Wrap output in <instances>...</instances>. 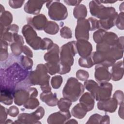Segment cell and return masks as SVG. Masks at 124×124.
I'll list each match as a JSON object with an SVG mask.
<instances>
[{"label":"cell","instance_id":"1","mask_svg":"<svg viewBox=\"0 0 124 124\" xmlns=\"http://www.w3.org/2000/svg\"><path fill=\"white\" fill-rule=\"evenodd\" d=\"M28 71L17 62H15L4 69L0 70V89L8 90L13 93L20 82L28 77Z\"/></svg>","mask_w":124,"mask_h":124},{"label":"cell","instance_id":"2","mask_svg":"<svg viewBox=\"0 0 124 124\" xmlns=\"http://www.w3.org/2000/svg\"><path fill=\"white\" fill-rule=\"evenodd\" d=\"M60 52L61 69L59 74L64 75L70 71L71 66L74 63V57L77 53L76 41H72L63 45Z\"/></svg>","mask_w":124,"mask_h":124},{"label":"cell","instance_id":"3","mask_svg":"<svg viewBox=\"0 0 124 124\" xmlns=\"http://www.w3.org/2000/svg\"><path fill=\"white\" fill-rule=\"evenodd\" d=\"M83 84L74 77L69 78L62 90L63 97L67 98L72 102L77 101L84 92Z\"/></svg>","mask_w":124,"mask_h":124},{"label":"cell","instance_id":"4","mask_svg":"<svg viewBox=\"0 0 124 124\" xmlns=\"http://www.w3.org/2000/svg\"><path fill=\"white\" fill-rule=\"evenodd\" d=\"M44 64H38L35 70L29 73L27 77V83L29 86L40 85V86L49 84L50 76Z\"/></svg>","mask_w":124,"mask_h":124},{"label":"cell","instance_id":"5","mask_svg":"<svg viewBox=\"0 0 124 124\" xmlns=\"http://www.w3.org/2000/svg\"><path fill=\"white\" fill-rule=\"evenodd\" d=\"M89 6L91 14L100 19H104L118 15L115 9L113 7H105L99 0H92Z\"/></svg>","mask_w":124,"mask_h":124},{"label":"cell","instance_id":"6","mask_svg":"<svg viewBox=\"0 0 124 124\" xmlns=\"http://www.w3.org/2000/svg\"><path fill=\"white\" fill-rule=\"evenodd\" d=\"M46 5L48 9V14L50 19L60 21L63 20L67 17V8L60 0L47 1Z\"/></svg>","mask_w":124,"mask_h":124},{"label":"cell","instance_id":"7","mask_svg":"<svg viewBox=\"0 0 124 124\" xmlns=\"http://www.w3.org/2000/svg\"><path fill=\"white\" fill-rule=\"evenodd\" d=\"M23 34L27 43L34 50L40 49L42 39L37 35L34 28L31 25L27 24L22 29Z\"/></svg>","mask_w":124,"mask_h":124},{"label":"cell","instance_id":"8","mask_svg":"<svg viewBox=\"0 0 124 124\" xmlns=\"http://www.w3.org/2000/svg\"><path fill=\"white\" fill-rule=\"evenodd\" d=\"M37 95L36 88L29 87L15 90L13 95L15 103L19 106L23 105L30 97H36Z\"/></svg>","mask_w":124,"mask_h":124},{"label":"cell","instance_id":"9","mask_svg":"<svg viewBox=\"0 0 124 124\" xmlns=\"http://www.w3.org/2000/svg\"><path fill=\"white\" fill-rule=\"evenodd\" d=\"M91 27L88 19H79L77 20L75 29V37L78 40H88L89 39V31Z\"/></svg>","mask_w":124,"mask_h":124},{"label":"cell","instance_id":"10","mask_svg":"<svg viewBox=\"0 0 124 124\" xmlns=\"http://www.w3.org/2000/svg\"><path fill=\"white\" fill-rule=\"evenodd\" d=\"M112 85L108 82L100 83L96 93L94 96L96 101L105 100L110 97L112 90Z\"/></svg>","mask_w":124,"mask_h":124},{"label":"cell","instance_id":"11","mask_svg":"<svg viewBox=\"0 0 124 124\" xmlns=\"http://www.w3.org/2000/svg\"><path fill=\"white\" fill-rule=\"evenodd\" d=\"M94 78L99 84L109 81L111 79V74L108 70V67L101 64H96Z\"/></svg>","mask_w":124,"mask_h":124},{"label":"cell","instance_id":"12","mask_svg":"<svg viewBox=\"0 0 124 124\" xmlns=\"http://www.w3.org/2000/svg\"><path fill=\"white\" fill-rule=\"evenodd\" d=\"M71 117V115L69 110H60L50 114L47 119V122L49 124H63L69 120Z\"/></svg>","mask_w":124,"mask_h":124},{"label":"cell","instance_id":"13","mask_svg":"<svg viewBox=\"0 0 124 124\" xmlns=\"http://www.w3.org/2000/svg\"><path fill=\"white\" fill-rule=\"evenodd\" d=\"M60 49L56 44H54L53 46L45 53L44 58L45 61L51 64H59L60 63L59 57Z\"/></svg>","mask_w":124,"mask_h":124},{"label":"cell","instance_id":"14","mask_svg":"<svg viewBox=\"0 0 124 124\" xmlns=\"http://www.w3.org/2000/svg\"><path fill=\"white\" fill-rule=\"evenodd\" d=\"M118 103L113 97L99 101L97 103V108L99 110L109 113L114 112L118 107Z\"/></svg>","mask_w":124,"mask_h":124},{"label":"cell","instance_id":"15","mask_svg":"<svg viewBox=\"0 0 124 124\" xmlns=\"http://www.w3.org/2000/svg\"><path fill=\"white\" fill-rule=\"evenodd\" d=\"M47 21V19L43 14H39L27 18L28 24L37 30H44Z\"/></svg>","mask_w":124,"mask_h":124},{"label":"cell","instance_id":"16","mask_svg":"<svg viewBox=\"0 0 124 124\" xmlns=\"http://www.w3.org/2000/svg\"><path fill=\"white\" fill-rule=\"evenodd\" d=\"M76 47L78 55L82 58L89 56L92 52V45L87 40H77L76 41Z\"/></svg>","mask_w":124,"mask_h":124},{"label":"cell","instance_id":"17","mask_svg":"<svg viewBox=\"0 0 124 124\" xmlns=\"http://www.w3.org/2000/svg\"><path fill=\"white\" fill-rule=\"evenodd\" d=\"M13 42L10 44L11 51L15 56H19L22 52V48L24 43L23 37L17 34L14 33Z\"/></svg>","mask_w":124,"mask_h":124},{"label":"cell","instance_id":"18","mask_svg":"<svg viewBox=\"0 0 124 124\" xmlns=\"http://www.w3.org/2000/svg\"><path fill=\"white\" fill-rule=\"evenodd\" d=\"M47 1L28 0L25 4L24 10L27 13L32 15L38 14L43 4Z\"/></svg>","mask_w":124,"mask_h":124},{"label":"cell","instance_id":"19","mask_svg":"<svg viewBox=\"0 0 124 124\" xmlns=\"http://www.w3.org/2000/svg\"><path fill=\"white\" fill-rule=\"evenodd\" d=\"M111 69V79L113 81H118L121 79L124 76V66L123 61L115 63Z\"/></svg>","mask_w":124,"mask_h":124},{"label":"cell","instance_id":"20","mask_svg":"<svg viewBox=\"0 0 124 124\" xmlns=\"http://www.w3.org/2000/svg\"><path fill=\"white\" fill-rule=\"evenodd\" d=\"M40 98L42 101L50 107L56 106L58 101L57 94L56 93H53L51 92H42L40 95Z\"/></svg>","mask_w":124,"mask_h":124},{"label":"cell","instance_id":"21","mask_svg":"<svg viewBox=\"0 0 124 124\" xmlns=\"http://www.w3.org/2000/svg\"><path fill=\"white\" fill-rule=\"evenodd\" d=\"M14 123L17 124H41V123L37 120L33 113H22L20 114L17 120L15 121Z\"/></svg>","mask_w":124,"mask_h":124},{"label":"cell","instance_id":"22","mask_svg":"<svg viewBox=\"0 0 124 124\" xmlns=\"http://www.w3.org/2000/svg\"><path fill=\"white\" fill-rule=\"evenodd\" d=\"M79 103L84 105L87 108L88 111H89L94 108V98L91 93L86 92L80 97Z\"/></svg>","mask_w":124,"mask_h":124},{"label":"cell","instance_id":"23","mask_svg":"<svg viewBox=\"0 0 124 124\" xmlns=\"http://www.w3.org/2000/svg\"><path fill=\"white\" fill-rule=\"evenodd\" d=\"M88 112L87 108L83 104L79 103L76 105L71 109L72 115L78 119H82L86 115Z\"/></svg>","mask_w":124,"mask_h":124},{"label":"cell","instance_id":"24","mask_svg":"<svg viewBox=\"0 0 124 124\" xmlns=\"http://www.w3.org/2000/svg\"><path fill=\"white\" fill-rule=\"evenodd\" d=\"M117 16L106 19L98 20V29H101L106 31L114 27L115 25V21Z\"/></svg>","mask_w":124,"mask_h":124},{"label":"cell","instance_id":"25","mask_svg":"<svg viewBox=\"0 0 124 124\" xmlns=\"http://www.w3.org/2000/svg\"><path fill=\"white\" fill-rule=\"evenodd\" d=\"M118 40V37L116 33L111 31H105L103 35L100 43H104L112 46L117 43Z\"/></svg>","mask_w":124,"mask_h":124},{"label":"cell","instance_id":"26","mask_svg":"<svg viewBox=\"0 0 124 124\" xmlns=\"http://www.w3.org/2000/svg\"><path fill=\"white\" fill-rule=\"evenodd\" d=\"M13 92L4 89H0V101L6 105H10L13 103Z\"/></svg>","mask_w":124,"mask_h":124},{"label":"cell","instance_id":"27","mask_svg":"<svg viewBox=\"0 0 124 124\" xmlns=\"http://www.w3.org/2000/svg\"><path fill=\"white\" fill-rule=\"evenodd\" d=\"M87 15L86 7L82 4L76 6L73 9V16L77 19L85 18Z\"/></svg>","mask_w":124,"mask_h":124},{"label":"cell","instance_id":"28","mask_svg":"<svg viewBox=\"0 0 124 124\" xmlns=\"http://www.w3.org/2000/svg\"><path fill=\"white\" fill-rule=\"evenodd\" d=\"M13 21L12 14L9 12L5 11L2 14H0V25L7 27L11 25Z\"/></svg>","mask_w":124,"mask_h":124},{"label":"cell","instance_id":"29","mask_svg":"<svg viewBox=\"0 0 124 124\" xmlns=\"http://www.w3.org/2000/svg\"><path fill=\"white\" fill-rule=\"evenodd\" d=\"M59 29V26L57 23L54 21H47L44 30V31L47 34L54 35L58 33Z\"/></svg>","mask_w":124,"mask_h":124},{"label":"cell","instance_id":"30","mask_svg":"<svg viewBox=\"0 0 124 124\" xmlns=\"http://www.w3.org/2000/svg\"><path fill=\"white\" fill-rule=\"evenodd\" d=\"M84 85L85 89L90 92L94 97L96 93L99 85L95 81L92 79L85 81Z\"/></svg>","mask_w":124,"mask_h":124},{"label":"cell","instance_id":"31","mask_svg":"<svg viewBox=\"0 0 124 124\" xmlns=\"http://www.w3.org/2000/svg\"><path fill=\"white\" fill-rule=\"evenodd\" d=\"M72 104V102L65 97L61 98L58 100L57 106L60 110L67 111L69 110L70 107Z\"/></svg>","mask_w":124,"mask_h":124},{"label":"cell","instance_id":"32","mask_svg":"<svg viewBox=\"0 0 124 124\" xmlns=\"http://www.w3.org/2000/svg\"><path fill=\"white\" fill-rule=\"evenodd\" d=\"M0 62L6 60L8 57V46L9 44L5 41L0 39Z\"/></svg>","mask_w":124,"mask_h":124},{"label":"cell","instance_id":"33","mask_svg":"<svg viewBox=\"0 0 124 124\" xmlns=\"http://www.w3.org/2000/svg\"><path fill=\"white\" fill-rule=\"evenodd\" d=\"M20 62L21 65L25 70L28 71L32 69L33 66V61L31 58L27 56L22 55L20 58Z\"/></svg>","mask_w":124,"mask_h":124},{"label":"cell","instance_id":"34","mask_svg":"<svg viewBox=\"0 0 124 124\" xmlns=\"http://www.w3.org/2000/svg\"><path fill=\"white\" fill-rule=\"evenodd\" d=\"M78 64L80 66L90 68L94 65L91 54L86 57H80L78 60Z\"/></svg>","mask_w":124,"mask_h":124},{"label":"cell","instance_id":"35","mask_svg":"<svg viewBox=\"0 0 124 124\" xmlns=\"http://www.w3.org/2000/svg\"><path fill=\"white\" fill-rule=\"evenodd\" d=\"M39 102L36 97H30L23 105L24 107L28 109H33L38 107Z\"/></svg>","mask_w":124,"mask_h":124},{"label":"cell","instance_id":"36","mask_svg":"<svg viewBox=\"0 0 124 124\" xmlns=\"http://www.w3.org/2000/svg\"><path fill=\"white\" fill-rule=\"evenodd\" d=\"M45 64L48 73L50 75H53L57 73H59L60 71V63L59 64H51L46 62Z\"/></svg>","mask_w":124,"mask_h":124},{"label":"cell","instance_id":"37","mask_svg":"<svg viewBox=\"0 0 124 124\" xmlns=\"http://www.w3.org/2000/svg\"><path fill=\"white\" fill-rule=\"evenodd\" d=\"M62 78L61 76H55L54 77H52L51 79V85L54 89H57L61 87L62 83Z\"/></svg>","mask_w":124,"mask_h":124},{"label":"cell","instance_id":"38","mask_svg":"<svg viewBox=\"0 0 124 124\" xmlns=\"http://www.w3.org/2000/svg\"><path fill=\"white\" fill-rule=\"evenodd\" d=\"M53 44L54 43L51 39L48 38H44L42 40L40 49L48 50L53 46Z\"/></svg>","mask_w":124,"mask_h":124},{"label":"cell","instance_id":"39","mask_svg":"<svg viewBox=\"0 0 124 124\" xmlns=\"http://www.w3.org/2000/svg\"><path fill=\"white\" fill-rule=\"evenodd\" d=\"M61 36L65 39H70L72 37L71 30L67 26L62 27L60 30Z\"/></svg>","mask_w":124,"mask_h":124},{"label":"cell","instance_id":"40","mask_svg":"<svg viewBox=\"0 0 124 124\" xmlns=\"http://www.w3.org/2000/svg\"><path fill=\"white\" fill-rule=\"evenodd\" d=\"M76 77L81 81H86L89 78V74L87 71L79 69L76 72Z\"/></svg>","mask_w":124,"mask_h":124},{"label":"cell","instance_id":"41","mask_svg":"<svg viewBox=\"0 0 124 124\" xmlns=\"http://www.w3.org/2000/svg\"><path fill=\"white\" fill-rule=\"evenodd\" d=\"M124 12H121L119 14H118V16L115 21V25L116 26L118 29L121 30H123L124 29Z\"/></svg>","mask_w":124,"mask_h":124},{"label":"cell","instance_id":"42","mask_svg":"<svg viewBox=\"0 0 124 124\" xmlns=\"http://www.w3.org/2000/svg\"><path fill=\"white\" fill-rule=\"evenodd\" d=\"M102 116L97 113L93 114L91 116L86 124H101Z\"/></svg>","mask_w":124,"mask_h":124},{"label":"cell","instance_id":"43","mask_svg":"<svg viewBox=\"0 0 124 124\" xmlns=\"http://www.w3.org/2000/svg\"><path fill=\"white\" fill-rule=\"evenodd\" d=\"M106 31L99 29L98 30L94 32L93 34V39L96 44H99L101 42L102 38L104 33Z\"/></svg>","mask_w":124,"mask_h":124},{"label":"cell","instance_id":"44","mask_svg":"<svg viewBox=\"0 0 124 124\" xmlns=\"http://www.w3.org/2000/svg\"><path fill=\"white\" fill-rule=\"evenodd\" d=\"M8 114V109L0 105V124H2L5 123L6 121L7 116Z\"/></svg>","mask_w":124,"mask_h":124},{"label":"cell","instance_id":"45","mask_svg":"<svg viewBox=\"0 0 124 124\" xmlns=\"http://www.w3.org/2000/svg\"><path fill=\"white\" fill-rule=\"evenodd\" d=\"M113 97L115 99L118 105H120L124 102V93L121 90H117L113 94Z\"/></svg>","mask_w":124,"mask_h":124},{"label":"cell","instance_id":"46","mask_svg":"<svg viewBox=\"0 0 124 124\" xmlns=\"http://www.w3.org/2000/svg\"><path fill=\"white\" fill-rule=\"evenodd\" d=\"M45 111L44 108L42 107H39L36 109V110L32 113L35 116L36 119L39 120L44 117L45 115Z\"/></svg>","mask_w":124,"mask_h":124},{"label":"cell","instance_id":"47","mask_svg":"<svg viewBox=\"0 0 124 124\" xmlns=\"http://www.w3.org/2000/svg\"><path fill=\"white\" fill-rule=\"evenodd\" d=\"M88 20L90 24V31H93L98 29V20L92 17H89Z\"/></svg>","mask_w":124,"mask_h":124},{"label":"cell","instance_id":"48","mask_svg":"<svg viewBox=\"0 0 124 124\" xmlns=\"http://www.w3.org/2000/svg\"><path fill=\"white\" fill-rule=\"evenodd\" d=\"M25 0H9V4L13 9L20 8L23 5Z\"/></svg>","mask_w":124,"mask_h":124},{"label":"cell","instance_id":"49","mask_svg":"<svg viewBox=\"0 0 124 124\" xmlns=\"http://www.w3.org/2000/svg\"><path fill=\"white\" fill-rule=\"evenodd\" d=\"M19 113V109L15 106H12L8 109V114L11 117H16Z\"/></svg>","mask_w":124,"mask_h":124},{"label":"cell","instance_id":"50","mask_svg":"<svg viewBox=\"0 0 124 124\" xmlns=\"http://www.w3.org/2000/svg\"><path fill=\"white\" fill-rule=\"evenodd\" d=\"M22 52L30 58L33 57V53L31 49L27 46H24L22 48Z\"/></svg>","mask_w":124,"mask_h":124},{"label":"cell","instance_id":"51","mask_svg":"<svg viewBox=\"0 0 124 124\" xmlns=\"http://www.w3.org/2000/svg\"><path fill=\"white\" fill-rule=\"evenodd\" d=\"M81 0H64L63 2L68 5L70 6H77L81 2Z\"/></svg>","mask_w":124,"mask_h":124},{"label":"cell","instance_id":"52","mask_svg":"<svg viewBox=\"0 0 124 124\" xmlns=\"http://www.w3.org/2000/svg\"><path fill=\"white\" fill-rule=\"evenodd\" d=\"M8 31L12 32L13 33H17L18 31V26L16 24H12L7 27Z\"/></svg>","mask_w":124,"mask_h":124},{"label":"cell","instance_id":"53","mask_svg":"<svg viewBox=\"0 0 124 124\" xmlns=\"http://www.w3.org/2000/svg\"><path fill=\"white\" fill-rule=\"evenodd\" d=\"M118 114L121 118L124 119V102L120 105Z\"/></svg>","mask_w":124,"mask_h":124},{"label":"cell","instance_id":"54","mask_svg":"<svg viewBox=\"0 0 124 124\" xmlns=\"http://www.w3.org/2000/svg\"><path fill=\"white\" fill-rule=\"evenodd\" d=\"M110 123V118L108 115L105 114L102 116V120L101 124H109Z\"/></svg>","mask_w":124,"mask_h":124},{"label":"cell","instance_id":"55","mask_svg":"<svg viewBox=\"0 0 124 124\" xmlns=\"http://www.w3.org/2000/svg\"><path fill=\"white\" fill-rule=\"evenodd\" d=\"M65 124H78V122L75 119H71V120H68L65 123Z\"/></svg>","mask_w":124,"mask_h":124},{"label":"cell","instance_id":"56","mask_svg":"<svg viewBox=\"0 0 124 124\" xmlns=\"http://www.w3.org/2000/svg\"><path fill=\"white\" fill-rule=\"evenodd\" d=\"M102 3H113L116 2V1H108V0H99Z\"/></svg>","mask_w":124,"mask_h":124},{"label":"cell","instance_id":"57","mask_svg":"<svg viewBox=\"0 0 124 124\" xmlns=\"http://www.w3.org/2000/svg\"><path fill=\"white\" fill-rule=\"evenodd\" d=\"M119 10L121 12H124V2L122 3L120 5Z\"/></svg>","mask_w":124,"mask_h":124},{"label":"cell","instance_id":"58","mask_svg":"<svg viewBox=\"0 0 124 124\" xmlns=\"http://www.w3.org/2000/svg\"><path fill=\"white\" fill-rule=\"evenodd\" d=\"M5 11L4 9V7L1 4H0V14H2Z\"/></svg>","mask_w":124,"mask_h":124},{"label":"cell","instance_id":"59","mask_svg":"<svg viewBox=\"0 0 124 124\" xmlns=\"http://www.w3.org/2000/svg\"><path fill=\"white\" fill-rule=\"evenodd\" d=\"M9 123H14L13 122V121H12L11 120H10V119H8V120H7L5 121V122L4 124H9Z\"/></svg>","mask_w":124,"mask_h":124}]
</instances>
